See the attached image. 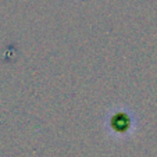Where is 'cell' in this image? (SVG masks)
Here are the masks:
<instances>
[{"mask_svg":"<svg viewBox=\"0 0 157 157\" xmlns=\"http://www.w3.org/2000/svg\"><path fill=\"white\" fill-rule=\"evenodd\" d=\"M106 131L113 139H127L136 131V114L127 107H116L106 118Z\"/></svg>","mask_w":157,"mask_h":157,"instance_id":"cell-1","label":"cell"}]
</instances>
